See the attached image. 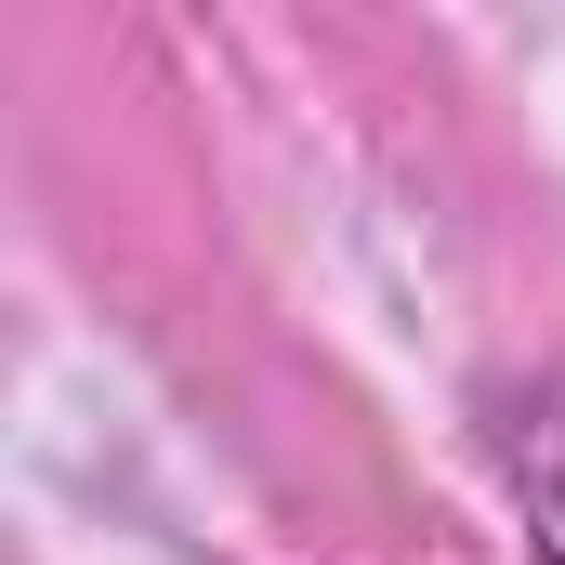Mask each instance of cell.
I'll use <instances>...</instances> for the list:
<instances>
[{"label": "cell", "instance_id": "obj_1", "mask_svg": "<svg viewBox=\"0 0 565 565\" xmlns=\"http://www.w3.org/2000/svg\"><path fill=\"white\" fill-rule=\"evenodd\" d=\"M500 460H513V500H526V540H540V565H565V382H540V395L513 408Z\"/></svg>", "mask_w": 565, "mask_h": 565}]
</instances>
